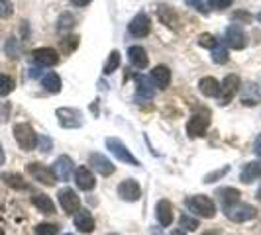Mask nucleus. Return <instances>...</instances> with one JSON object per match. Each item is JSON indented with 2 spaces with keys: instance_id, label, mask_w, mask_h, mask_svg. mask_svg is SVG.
Here are the masks:
<instances>
[{
  "instance_id": "33",
  "label": "nucleus",
  "mask_w": 261,
  "mask_h": 235,
  "mask_svg": "<svg viewBox=\"0 0 261 235\" xmlns=\"http://www.w3.org/2000/svg\"><path fill=\"white\" fill-rule=\"evenodd\" d=\"M36 235H57L59 233V225L57 223H38L34 227Z\"/></svg>"
},
{
  "instance_id": "44",
  "label": "nucleus",
  "mask_w": 261,
  "mask_h": 235,
  "mask_svg": "<svg viewBox=\"0 0 261 235\" xmlns=\"http://www.w3.org/2000/svg\"><path fill=\"white\" fill-rule=\"evenodd\" d=\"M75 6H87V4H91L92 0H71Z\"/></svg>"
},
{
  "instance_id": "40",
  "label": "nucleus",
  "mask_w": 261,
  "mask_h": 235,
  "mask_svg": "<svg viewBox=\"0 0 261 235\" xmlns=\"http://www.w3.org/2000/svg\"><path fill=\"white\" fill-rule=\"evenodd\" d=\"M234 0H208V4L214 10H224V8H230Z\"/></svg>"
},
{
  "instance_id": "6",
  "label": "nucleus",
  "mask_w": 261,
  "mask_h": 235,
  "mask_svg": "<svg viewBox=\"0 0 261 235\" xmlns=\"http://www.w3.org/2000/svg\"><path fill=\"white\" fill-rule=\"evenodd\" d=\"M224 212H226V218L236 223L251 222L257 216V208L255 206H251V204H240V202L234 204V206H230V208H226Z\"/></svg>"
},
{
  "instance_id": "24",
  "label": "nucleus",
  "mask_w": 261,
  "mask_h": 235,
  "mask_svg": "<svg viewBox=\"0 0 261 235\" xmlns=\"http://www.w3.org/2000/svg\"><path fill=\"white\" fill-rule=\"evenodd\" d=\"M216 196H218V202L224 206V210L240 202V190H238V188H232V186L218 188V190H216Z\"/></svg>"
},
{
  "instance_id": "31",
  "label": "nucleus",
  "mask_w": 261,
  "mask_h": 235,
  "mask_svg": "<svg viewBox=\"0 0 261 235\" xmlns=\"http://www.w3.org/2000/svg\"><path fill=\"white\" fill-rule=\"evenodd\" d=\"M196 43L200 45V47H204V49H214L216 45H218V39L214 38L212 34H208V32H204V34H200L198 38H196Z\"/></svg>"
},
{
  "instance_id": "5",
  "label": "nucleus",
  "mask_w": 261,
  "mask_h": 235,
  "mask_svg": "<svg viewBox=\"0 0 261 235\" xmlns=\"http://www.w3.org/2000/svg\"><path fill=\"white\" fill-rule=\"evenodd\" d=\"M210 126V114L208 112H202V114H193L187 122V135L191 139H196V137H204L206 135V130Z\"/></svg>"
},
{
  "instance_id": "27",
  "label": "nucleus",
  "mask_w": 261,
  "mask_h": 235,
  "mask_svg": "<svg viewBox=\"0 0 261 235\" xmlns=\"http://www.w3.org/2000/svg\"><path fill=\"white\" fill-rule=\"evenodd\" d=\"M32 204L41 212V214H55V204L47 194H34Z\"/></svg>"
},
{
  "instance_id": "37",
  "label": "nucleus",
  "mask_w": 261,
  "mask_h": 235,
  "mask_svg": "<svg viewBox=\"0 0 261 235\" xmlns=\"http://www.w3.org/2000/svg\"><path fill=\"white\" fill-rule=\"evenodd\" d=\"M14 12L12 0H0V18H10Z\"/></svg>"
},
{
  "instance_id": "50",
  "label": "nucleus",
  "mask_w": 261,
  "mask_h": 235,
  "mask_svg": "<svg viewBox=\"0 0 261 235\" xmlns=\"http://www.w3.org/2000/svg\"><path fill=\"white\" fill-rule=\"evenodd\" d=\"M0 235H4V229H2V227H0Z\"/></svg>"
},
{
  "instance_id": "26",
  "label": "nucleus",
  "mask_w": 261,
  "mask_h": 235,
  "mask_svg": "<svg viewBox=\"0 0 261 235\" xmlns=\"http://www.w3.org/2000/svg\"><path fill=\"white\" fill-rule=\"evenodd\" d=\"M0 181H4L6 186H10L14 190H28L30 186L24 181L22 174H16V172H0Z\"/></svg>"
},
{
  "instance_id": "38",
  "label": "nucleus",
  "mask_w": 261,
  "mask_h": 235,
  "mask_svg": "<svg viewBox=\"0 0 261 235\" xmlns=\"http://www.w3.org/2000/svg\"><path fill=\"white\" fill-rule=\"evenodd\" d=\"M77 43H79V38L77 36H73V38H65V39H61V45H63V51L65 53H71L75 47H77Z\"/></svg>"
},
{
  "instance_id": "46",
  "label": "nucleus",
  "mask_w": 261,
  "mask_h": 235,
  "mask_svg": "<svg viewBox=\"0 0 261 235\" xmlns=\"http://www.w3.org/2000/svg\"><path fill=\"white\" fill-rule=\"evenodd\" d=\"M169 235H187V233H185L183 229H175V231H171Z\"/></svg>"
},
{
  "instance_id": "45",
  "label": "nucleus",
  "mask_w": 261,
  "mask_h": 235,
  "mask_svg": "<svg viewBox=\"0 0 261 235\" xmlns=\"http://www.w3.org/2000/svg\"><path fill=\"white\" fill-rule=\"evenodd\" d=\"M4 159H6V157H4V149H2V145H0V165H4Z\"/></svg>"
},
{
  "instance_id": "16",
  "label": "nucleus",
  "mask_w": 261,
  "mask_h": 235,
  "mask_svg": "<svg viewBox=\"0 0 261 235\" xmlns=\"http://www.w3.org/2000/svg\"><path fill=\"white\" fill-rule=\"evenodd\" d=\"M75 183L81 190H85V192H89L92 190L94 186H96V179H94V174H92L91 169H87V167H79L75 170Z\"/></svg>"
},
{
  "instance_id": "8",
  "label": "nucleus",
  "mask_w": 261,
  "mask_h": 235,
  "mask_svg": "<svg viewBox=\"0 0 261 235\" xmlns=\"http://www.w3.org/2000/svg\"><path fill=\"white\" fill-rule=\"evenodd\" d=\"M57 200H59V204L67 216H75L81 210V198L73 188H61L57 192Z\"/></svg>"
},
{
  "instance_id": "52",
  "label": "nucleus",
  "mask_w": 261,
  "mask_h": 235,
  "mask_svg": "<svg viewBox=\"0 0 261 235\" xmlns=\"http://www.w3.org/2000/svg\"><path fill=\"white\" fill-rule=\"evenodd\" d=\"M67 235H73V233H67Z\"/></svg>"
},
{
  "instance_id": "11",
  "label": "nucleus",
  "mask_w": 261,
  "mask_h": 235,
  "mask_svg": "<svg viewBox=\"0 0 261 235\" xmlns=\"http://www.w3.org/2000/svg\"><path fill=\"white\" fill-rule=\"evenodd\" d=\"M128 30H130L132 36H136V38H147L149 32H151V20H149V16L144 12L136 14L132 18Z\"/></svg>"
},
{
  "instance_id": "20",
  "label": "nucleus",
  "mask_w": 261,
  "mask_h": 235,
  "mask_svg": "<svg viewBox=\"0 0 261 235\" xmlns=\"http://www.w3.org/2000/svg\"><path fill=\"white\" fill-rule=\"evenodd\" d=\"M157 18L161 20V24H165L171 30H177L179 27V14L175 12L173 6H167V4H161L157 8Z\"/></svg>"
},
{
  "instance_id": "17",
  "label": "nucleus",
  "mask_w": 261,
  "mask_h": 235,
  "mask_svg": "<svg viewBox=\"0 0 261 235\" xmlns=\"http://www.w3.org/2000/svg\"><path fill=\"white\" fill-rule=\"evenodd\" d=\"M155 216H157V222L161 227H169L173 223V206H171L169 200H159L155 206Z\"/></svg>"
},
{
  "instance_id": "43",
  "label": "nucleus",
  "mask_w": 261,
  "mask_h": 235,
  "mask_svg": "<svg viewBox=\"0 0 261 235\" xmlns=\"http://www.w3.org/2000/svg\"><path fill=\"white\" fill-rule=\"evenodd\" d=\"M253 151H255L257 157H261V133L257 135V139H255V143H253Z\"/></svg>"
},
{
  "instance_id": "4",
  "label": "nucleus",
  "mask_w": 261,
  "mask_h": 235,
  "mask_svg": "<svg viewBox=\"0 0 261 235\" xmlns=\"http://www.w3.org/2000/svg\"><path fill=\"white\" fill-rule=\"evenodd\" d=\"M240 86H242V80L238 75H226V78L222 80V84H220V92H218V104L220 106H226L230 104L232 100H234V96L238 94L240 91Z\"/></svg>"
},
{
  "instance_id": "30",
  "label": "nucleus",
  "mask_w": 261,
  "mask_h": 235,
  "mask_svg": "<svg viewBox=\"0 0 261 235\" xmlns=\"http://www.w3.org/2000/svg\"><path fill=\"white\" fill-rule=\"evenodd\" d=\"M118 67H120V51H110L108 55V59H106L105 63V75H112L114 71H118Z\"/></svg>"
},
{
  "instance_id": "15",
  "label": "nucleus",
  "mask_w": 261,
  "mask_h": 235,
  "mask_svg": "<svg viewBox=\"0 0 261 235\" xmlns=\"http://www.w3.org/2000/svg\"><path fill=\"white\" fill-rule=\"evenodd\" d=\"M246 34L242 32V27L238 26H230L226 27V45L230 49H236V51H242L246 47Z\"/></svg>"
},
{
  "instance_id": "2",
  "label": "nucleus",
  "mask_w": 261,
  "mask_h": 235,
  "mask_svg": "<svg viewBox=\"0 0 261 235\" xmlns=\"http://www.w3.org/2000/svg\"><path fill=\"white\" fill-rule=\"evenodd\" d=\"M106 149L116 159H120V163H126V165H132V167H142L140 159H136V157L132 155V151L126 147V143L120 141L118 137H108L106 139Z\"/></svg>"
},
{
  "instance_id": "3",
  "label": "nucleus",
  "mask_w": 261,
  "mask_h": 235,
  "mask_svg": "<svg viewBox=\"0 0 261 235\" xmlns=\"http://www.w3.org/2000/svg\"><path fill=\"white\" fill-rule=\"evenodd\" d=\"M14 139L24 151H34L38 145V133L30 124H16L14 126Z\"/></svg>"
},
{
  "instance_id": "10",
  "label": "nucleus",
  "mask_w": 261,
  "mask_h": 235,
  "mask_svg": "<svg viewBox=\"0 0 261 235\" xmlns=\"http://www.w3.org/2000/svg\"><path fill=\"white\" fill-rule=\"evenodd\" d=\"M118 196L124 202H138L142 198V186L134 179H126V181H122L118 184Z\"/></svg>"
},
{
  "instance_id": "36",
  "label": "nucleus",
  "mask_w": 261,
  "mask_h": 235,
  "mask_svg": "<svg viewBox=\"0 0 261 235\" xmlns=\"http://www.w3.org/2000/svg\"><path fill=\"white\" fill-rule=\"evenodd\" d=\"M228 172H230V165H226V167H222V169L212 170V172H208V174L204 177V181H202V183L212 184V183H214V181H218V179H222V177H226Z\"/></svg>"
},
{
  "instance_id": "47",
  "label": "nucleus",
  "mask_w": 261,
  "mask_h": 235,
  "mask_svg": "<svg viewBox=\"0 0 261 235\" xmlns=\"http://www.w3.org/2000/svg\"><path fill=\"white\" fill-rule=\"evenodd\" d=\"M255 198H257V200H259V202H261V186H259V188H257V194H255Z\"/></svg>"
},
{
  "instance_id": "51",
  "label": "nucleus",
  "mask_w": 261,
  "mask_h": 235,
  "mask_svg": "<svg viewBox=\"0 0 261 235\" xmlns=\"http://www.w3.org/2000/svg\"><path fill=\"white\" fill-rule=\"evenodd\" d=\"M108 235H118V233H108Z\"/></svg>"
},
{
  "instance_id": "32",
  "label": "nucleus",
  "mask_w": 261,
  "mask_h": 235,
  "mask_svg": "<svg viewBox=\"0 0 261 235\" xmlns=\"http://www.w3.org/2000/svg\"><path fill=\"white\" fill-rule=\"evenodd\" d=\"M179 223H181V227H183L185 231H196V229L200 227V225H198V220L193 218L191 214H181Z\"/></svg>"
},
{
  "instance_id": "18",
  "label": "nucleus",
  "mask_w": 261,
  "mask_h": 235,
  "mask_svg": "<svg viewBox=\"0 0 261 235\" xmlns=\"http://www.w3.org/2000/svg\"><path fill=\"white\" fill-rule=\"evenodd\" d=\"M75 227H77L81 233H92L96 223H94V218L89 210H79L75 214Z\"/></svg>"
},
{
  "instance_id": "29",
  "label": "nucleus",
  "mask_w": 261,
  "mask_h": 235,
  "mask_svg": "<svg viewBox=\"0 0 261 235\" xmlns=\"http://www.w3.org/2000/svg\"><path fill=\"white\" fill-rule=\"evenodd\" d=\"M75 16L69 12H63L59 16V20H57V32H69V30H73L75 27Z\"/></svg>"
},
{
  "instance_id": "19",
  "label": "nucleus",
  "mask_w": 261,
  "mask_h": 235,
  "mask_svg": "<svg viewBox=\"0 0 261 235\" xmlns=\"http://www.w3.org/2000/svg\"><path fill=\"white\" fill-rule=\"evenodd\" d=\"M257 179H261V159L246 163L242 172H240V181L244 184H251L253 181H257Z\"/></svg>"
},
{
  "instance_id": "12",
  "label": "nucleus",
  "mask_w": 261,
  "mask_h": 235,
  "mask_svg": "<svg viewBox=\"0 0 261 235\" xmlns=\"http://www.w3.org/2000/svg\"><path fill=\"white\" fill-rule=\"evenodd\" d=\"M89 165H91L98 174H102V177H110V174H114V170H116L114 163H112L108 157H105L102 153H96V151L89 155Z\"/></svg>"
},
{
  "instance_id": "42",
  "label": "nucleus",
  "mask_w": 261,
  "mask_h": 235,
  "mask_svg": "<svg viewBox=\"0 0 261 235\" xmlns=\"http://www.w3.org/2000/svg\"><path fill=\"white\" fill-rule=\"evenodd\" d=\"M38 143H39V147H41V151H43V153H49V151H51V139H49V137L41 135V137H38Z\"/></svg>"
},
{
  "instance_id": "21",
  "label": "nucleus",
  "mask_w": 261,
  "mask_h": 235,
  "mask_svg": "<svg viewBox=\"0 0 261 235\" xmlns=\"http://www.w3.org/2000/svg\"><path fill=\"white\" fill-rule=\"evenodd\" d=\"M149 78H151V82H153V86H157V89H167L171 82V71L169 67L165 65H157L151 69V75H149Z\"/></svg>"
},
{
  "instance_id": "35",
  "label": "nucleus",
  "mask_w": 261,
  "mask_h": 235,
  "mask_svg": "<svg viewBox=\"0 0 261 235\" xmlns=\"http://www.w3.org/2000/svg\"><path fill=\"white\" fill-rule=\"evenodd\" d=\"M14 78H10L8 75H0V96H8L14 91Z\"/></svg>"
},
{
  "instance_id": "28",
  "label": "nucleus",
  "mask_w": 261,
  "mask_h": 235,
  "mask_svg": "<svg viewBox=\"0 0 261 235\" xmlns=\"http://www.w3.org/2000/svg\"><path fill=\"white\" fill-rule=\"evenodd\" d=\"M41 86L51 94H57V92H61V78L57 73H45L41 78Z\"/></svg>"
},
{
  "instance_id": "14",
  "label": "nucleus",
  "mask_w": 261,
  "mask_h": 235,
  "mask_svg": "<svg viewBox=\"0 0 261 235\" xmlns=\"http://www.w3.org/2000/svg\"><path fill=\"white\" fill-rule=\"evenodd\" d=\"M32 59L39 67H53L59 63V53L51 49V47H39V49L32 51Z\"/></svg>"
},
{
  "instance_id": "7",
  "label": "nucleus",
  "mask_w": 261,
  "mask_h": 235,
  "mask_svg": "<svg viewBox=\"0 0 261 235\" xmlns=\"http://www.w3.org/2000/svg\"><path fill=\"white\" fill-rule=\"evenodd\" d=\"M55 116L59 120L61 128H65V130H77L83 126V114L77 108H59L55 112Z\"/></svg>"
},
{
  "instance_id": "23",
  "label": "nucleus",
  "mask_w": 261,
  "mask_h": 235,
  "mask_svg": "<svg viewBox=\"0 0 261 235\" xmlns=\"http://www.w3.org/2000/svg\"><path fill=\"white\" fill-rule=\"evenodd\" d=\"M128 59H130V63L136 69H147L149 67V57H147V53H145L144 47H140V45H132L130 49H128Z\"/></svg>"
},
{
  "instance_id": "1",
  "label": "nucleus",
  "mask_w": 261,
  "mask_h": 235,
  "mask_svg": "<svg viewBox=\"0 0 261 235\" xmlns=\"http://www.w3.org/2000/svg\"><path fill=\"white\" fill-rule=\"evenodd\" d=\"M187 210L193 212L198 218H204V220H210V218L216 216V204H214V200L204 194H196L187 198Z\"/></svg>"
},
{
  "instance_id": "41",
  "label": "nucleus",
  "mask_w": 261,
  "mask_h": 235,
  "mask_svg": "<svg viewBox=\"0 0 261 235\" xmlns=\"http://www.w3.org/2000/svg\"><path fill=\"white\" fill-rule=\"evenodd\" d=\"M185 2H187L189 6H193L195 10H198V12H200V14H204V16L208 14V10L204 8V2H202V0H185Z\"/></svg>"
},
{
  "instance_id": "25",
  "label": "nucleus",
  "mask_w": 261,
  "mask_h": 235,
  "mask_svg": "<svg viewBox=\"0 0 261 235\" xmlns=\"http://www.w3.org/2000/svg\"><path fill=\"white\" fill-rule=\"evenodd\" d=\"M198 91L202 92L204 96H208V98H214L220 92V82L214 77H202L198 80Z\"/></svg>"
},
{
  "instance_id": "9",
  "label": "nucleus",
  "mask_w": 261,
  "mask_h": 235,
  "mask_svg": "<svg viewBox=\"0 0 261 235\" xmlns=\"http://www.w3.org/2000/svg\"><path fill=\"white\" fill-rule=\"evenodd\" d=\"M26 172L34 181L45 184V186H53L55 181H57L55 174H53V170L49 169V167H45V165H41V163H28Z\"/></svg>"
},
{
  "instance_id": "39",
  "label": "nucleus",
  "mask_w": 261,
  "mask_h": 235,
  "mask_svg": "<svg viewBox=\"0 0 261 235\" xmlns=\"http://www.w3.org/2000/svg\"><path fill=\"white\" fill-rule=\"evenodd\" d=\"M232 20H234L236 24H238V22H242V24H249V22H251V14L244 12V10H238V12L232 14Z\"/></svg>"
},
{
  "instance_id": "48",
  "label": "nucleus",
  "mask_w": 261,
  "mask_h": 235,
  "mask_svg": "<svg viewBox=\"0 0 261 235\" xmlns=\"http://www.w3.org/2000/svg\"><path fill=\"white\" fill-rule=\"evenodd\" d=\"M204 235H218V233H214V231H208V233H204Z\"/></svg>"
},
{
  "instance_id": "49",
  "label": "nucleus",
  "mask_w": 261,
  "mask_h": 235,
  "mask_svg": "<svg viewBox=\"0 0 261 235\" xmlns=\"http://www.w3.org/2000/svg\"><path fill=\"white\" fill-rule=\"evenodd\" d=\"M257 20H259V24H261V12L257 14Z\"/></svg>"
},
{
  "instance_id": "22",
  "label": "nucleus",
  "mask_w": 261,
  "mask_h": 235,
  "mask_svg": "<svg viewBox=\"0 0 261 235\" xmlns=\"http://www.w3.org/2000/svg\"><path fill=\"white\" fill-rule=\"evenodd\" d=\"M136 84H138V92H136L138 100H153L155 91L151 86V78L144 77V75H136Z\"/></svg>"
},
{
  "instance_id": "34",
  "label": "nucleus",
  "mask_w": 261,
  "mask_h": 235,
  "mask_svg": "<svg viewBox=\"0 0 261 235\" xmlns=\"http://www.w3.org/2000/svg\"><path fill=\"white\" fill-rule=\"evenodd\" d=\"M228 57H230V55H228L226 45H220V43H218V45L212 49V61L218 63V65H224V63L228 61Z\"/></svg>"
},
{
  "instance_id": "13",
  "label": "nucleus",
  "mask_w": 261,
  "mask_h": 235,
  "mask_svg": "<svg viewBox=\"0 0 261 235\" xmlns=\"http://www.w3.org/2000/svg\"><path fill=\"white\" fill-rule=\"evenodd\" d=\"M73 159L69 155H61L55 159V163H53V174H55V179H59V181H63L67 183L69 179H71V174H73Z\"/></svg>"
}]
</instances>
